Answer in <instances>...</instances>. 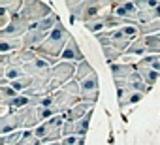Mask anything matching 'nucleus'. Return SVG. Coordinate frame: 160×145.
<instances>
[{
	"mask_svg": "<svg viewBox=\"0 0 160 145\" xmlns=\"http://www.w3.org/2000/svg\"><path fill=\"white\" fill-rule=\"evenodd\" d=\"M79 102H83L81 100V87H79V83L75 79L70 81L68 85H64L62 89H58L57 92H53V106L60 115L70 111Z\"/></svg>",
	"mask_w": 160,
	"mask_h": 145,
	"instance_id": "3",
	"label": "nucleus"
},
{
	"mask_svg": "<svg viewBox=\"0 0 160 145\" xmlns=\"http://www.w3.org/2000/svg\"><path fill=\"white\" fill-rule=\"evenodd\" d=\"M25 49L23 38H0V55H12Z\"/></svg>",
	"mask_w": 160,
	"mask_h": 145,
	"instance_id": "12",
	"label": "nucleus"
},
{
	"mask_svg": "<svg viewBox=\"0 0 160 145\" xmlns=\"http://www.w3.org/2000/svg\"><path fill=\"white\" fill-rule=\"evenodd\" d=\"M92 74H96V70L91 66V62L81 60V62L77 64V68H75V81H77V83H81L83 79H87V78L92 76Z\"/></svg>",
	"mask_w": 160,
	"mask_h": 145,
	"instance_id": "17",
	"label": "nucleus"
},
{
	"mask_svg": "<svg viewBox=\"0 0 160 145\" xmlns=\"http://www.w3.org/2000/svg\"><path fill=\"white\" fill-rule=\"evenodd\" d=\"M19 94H23V92H27L28 89H30V85H32V78L30 76H23V78H19V79H15V81H12L10 83Z\"/></svg>",
	"mask_w": 160,
	"mask_h": 145,
	"instance_id": "22",
	"label": "nucleus"
},
{
	"mask_svg": "<svg viewBox=\"0 0 160 145\" xmlns=\"http://www.w3.org/2000/svg\"><path fill=\"white\" fill-rule=\"evenodd\" d=\"M139 32H141V36L160 34V19L158 21H152V23H147V25H141L139 27Z\"/></svg>",
	"mask_w": 160,
	"mask_h": 145,
	"instance_id": "26",
	"label": "nucleus"
},
{
	"mask_svg": "<svg viewBox=\"0 0 160 145\" xmlns=\"http://www.w3.org/2000/svg\"><path fill=\"white\" fill-rule=\"evenodd\" d=\"M81 60H85V57H83L81 49H79V45H77L75 38L72 36V38H70V42L66 43V47H64L62 55H60V62H72V64H79Z\"/></svg>",
	"mask_w": 160,
	"mask_h": 145,
	"instance_id": "9",
	"label": "nucleus"
},
{
	"mask_svg": "<svg viewBox=\"0 0 160 145\" xmlns=\"http://www.w3.org/2000/svg\"><path fill=\"white\" fill-rule=\"evenodd\" d=\"M49 68H51L49 62H47L45 58H42V57H38L36 60H32V62H28V64L23 66L25 76H30V78H36L38 74H42V72H45V70H49Z\"/></svg>",
	"mask_w": 160,
	"mask_h": 145,
	"instance_id": "14",
	"label": "nucleus"
},
{
	"mask_svg": "<svg viewBox=\"0 0 160 145\" xmlns=\"http://www.w3.org/2000/svg\"><path fill=\"white\" fill-rule=\"evenodd\" d=\"M62 126H64V115H55V117H51L49 121L42 122V124L34 130V134H36V138L42 139L43 145H45V143H55V141H60V139L64 138Z\"/></svg>",
	"mask_w": 160,
	"mask_h": 145,
	"instance_id": "4",
	"label": "nucleus"
},
{
	"mask_svg": "<svg viewBox=\"0 0 160 145\" xmlns=\"http://www.w3.org/2000/svg\"><path fill=\"white\" fill-rule=\"evenodd\" d=\"M79 87H81V100L83 102H89L92 106L98 102V96H100V79H98V74H92L87 79H83L81 83H79Z\"/></svg>",
	"mask_w": 160,
	"mask_h": 145,
	"instance_id": "6",
	"label": "nucleus"
},
{
	"mask_svg": "<svg viewBox=\"0 0 160 145\" xmlns=\"http://www.w3.org/2000/svg\"><path fill=\"white\" fill-rule=\"evenodd\" d=\"M19 145H43V143H42L40 138H36L34 130H25V138Z\"/></svg>",
	"mask_w": 160,
	"mask_h": 145,
	"instance_id": "28",
	"label": "nucleus"
},
{
	"mask_svg": "<svg viewBox=\"0 0 160 145\" xmlns=\"http://www.w3.org/2000/svg\"><path fill=\"white\" fill-rule=\"evenodd\" d=\"M126 87L132 91V92H143V94H147L151 89L145 85V81L141 79V76L138 74V70H136V74H132L130 78H128V81H126Z\"/></svg>",
	"mask_w": 160,
	"mask_h": 145,
	"instance_id": "15",
	"label": "nucleus"
},
{
	"mask_svg": "<svg viewBox=\"0 0 160 145\" xmlns=\"http://www.w3.org/2000/svg\"><path fill=\"white\" fill-rule=\"evenodd\" d=\"M145 45H147V55H160V34L152 36H143Z\"/></svg>",
	"mask_w": 160,
	"mask_h": 145,
	"instance_id": "20",
	"label": "nucleus"
},
{
	"mask_svg": "<svg viewBox=\"0 0 160 145\" xmlns=\"http://www.w3.org/2000/svg\"><path fill=\"white\" fill-rule=\"evenodd\" d=\"M147 55V45H145V38L141 36V38H138V40H134L132 43H130V47L126 49V53H124V57H145Z\"/></svg>",
	"mask_w": 160,
	"mask_h": 145,
	"instance_id": "16",
	"label": "nucleus"
},
{
	"mask_svg": "<svg viewBox=\"0 0 160 145\" xmlns=\"http://www.w3.org/2000/svg\"><path fill=\"white\" fill-rule=\"evenodd\" d=\"M113 81H128L132 74H136V62H115L111 64Z\"/></svg>",
	"mask_w": 160,
	"mask_h": 145,
	"instance_id": "10",
	"label": "nucleus"
},
{
	"mask_svg": "<svg viewBox=\"0 0 160 145\" xmlns=\"http://www.w3.org/2000/svg\"><path fill=\"white\" fill-rule=\"evenodd\" d=\"M60 145H85V138L81 136H66L60 139Z\"/></svg>",
	"mask_w": 160,
	"mask_h": 145,
	"instance_id": "29",
	"label": "nucleus"
},
{
	"mask_svg": "<svg viewBox=\"0 0 160 145\" xmlns=\"http://www.w3.org/2000/svg\"><path fill=\"white\" fill-rule=\"evenodd\" d=\"M45 145H60V141H55V143H45Z\"/></svg>",
	"mask_w": 160,
	"mask_h": 145,
	"instance_id": "31",
	"label": "nucleus"
},
{
	"mask_svg": "<svg viewBox=\"0 0 160 145\" xmlns=\"http://www.w3.org/2000/svg\"><path fill=\"white\" fill-rule=\"evenodd\" d=\"M92 109H94L92 104H89V102H79L77 106H73L70 111L64 113V121H72V122H75V121H79V119H83L87 113H91Z\"/></svg>",
	"mask_w": 160,
	"mask_h": 145,
	"instance_id": "11",
	"label": "nucleus"
},
{
	"mask_svg": "<svg viewBox=\"0 0 160 145\" xmlns=\"http://www.w3.org/2000/svg\"><path fill=\"white\" fill-rule=\"evenodd\" d=\"M53 13L55 12L51 10V6L45 4V2H40V0H25V6H23V10H21L19 15L25 21H28L30 25H36V23L47 19Z\"/></svg>",
	"mask_w": 160,
	"mask_h": 145,
	"instance_id": "5",
	"label": "nucleus"
},
{
	"mask_svg": "<svg viewBox=\"0 0 160 145\" xmlns=\"http://www.w3.org/2000/svg\"><path fill=\"white\" fill-rule=\"evenodd\" d=\"M102 53H104V57H106V62L111 66V64H115L121 57H122V53L121 51H117L115 47H109V45H104L102 47Z\"/></svg>",
	"mask_w": 160,
	"mask_h": 145,
	"instance_id": "24",
	"label": "nucleus"
},
{
	"mask_svg": "<svg viewBox=\"0 0 160 145\" xmlns=\"http://www.w3.org/2000/svg\"><path fill=\"white\" fill-rule=\"evenodd\" d=\"M158 6H160L158 0H136V8L139 12H149V10H154Z\"/></svg>",
	"mask_w": 160,
	"mask_h": 145,
	"instance_id": "27",
	"label": "nucleus"
},
{
	"mask_svg": "<svg viewBox=\"0 0 160 145\" xmlns=\"http://www.w3.org/2000/svg\"><path fill=\"white\" fill-rule=\"evenodd\" d=\"M17 130H25V122H23V117L19 111H8L0 117V136H6V134H12V132H17Z\"/></svg>",
	"mask_w": 160,
	"mask_h": 145,
	"instance_id": "7",
	"label": "nucleus"
},
{
	"mask_svg": "<svg viewBox=\"0 0 160 145\" xmlns=\"http://www.w3.org/2000/svg\"><path fill=\"white\" fill-rule=\"evenodd\" d=\"M19 96V92L12 87V85H0V102H2V106L10 108V104Z\"/></svg>",
	"mask_w": 160,
	"mask_h": 145,
	"instance_id": "18",
	"label": "nucleus"
},
{
	"mask_svg": "<svg viewBox=\"0 0 160 145\" xmlns=\"http://www.w3.org/2000/svg\"><path fill=\"white\" fill-rule=\"evenodd\" d=\"M138 62L139 64H145V66H149V68H152L156 72H160V55H145Z\"/></svg>",
	"mask_w": 160,
	"mask_h": 145,
	"instance_id": "25",
	"label": "nucleus"
},
{
	"mask_svg": "<svg viewBox=\"0 0 160 145\" xmlns=\"http://www.w3.org/2000/svg\"><path fill=\"white\" fill-rule=\"evenodd\" d=\"M70 38H72V34H70V30L62 25V23H58L57 27H55V30L49 34V38L36 49V53H38V57H42V58H45L47 62H49V66L53 68V66H57L58 62H60V55H62V51H64V47H66V43L70 42Z\"/></svg>",
	"mask_w": 160,
	"mask_h": 145,
	"instance_id": "1",
	"label": "nucleus"
},
{
	"mask_svg": "<svg viewBox=\"0 0 160 145\" xmlns=\"http://www.w3.org/2000/svg\"><path fill=\"white\" fill-rule=\"evenodd\" d=\"M25 6V0H0V8H4L12 17L19 15Z\"/></svg>",
	"mask_w": 160,
	"mask_h": 145,
	"instance_id": "19",
	"label": "nucleus"
},
{
	"mask_svg": "<svg viewBox=\"0 0 160 145\" xmlns=\"http://www.w3.org/2000/svg\"><path fill=\"white\" fill-rule=\"evenodd\" d=\"M143 96H145L143 92H130V94H128V98H126L121 106H134V104H138L139 100H143Z\"/></svg>",
	"mask_w": 160,
	"mask_h": 145,
	"instance_id": "30",
	"label": "nucleus"
},
{
	"mask_svg": "<svg viewBox=\"0 0 160 145\" xmlns=\"http://www.w3.org/2000/svg\"><path fill=\"white\" fill-rule=\"evenodd\" d=\"M30 27L32 25L28 21H25L21 15H15L4 30H0V38H25Z\"/></svg>",
	"mask_w": 160,
	"mask_h": 145,
	"instance_id": "8",
	"label": "nucleus"
},
{
	"mask_svg": "<svg viewBox=\"0 0 160 145\" xmlns=\"http://www.w3.org/2000/svg\"><path fill=\"white\" fill-rule=\"evenodd\" d=\"M113 2L109 0H83V2H66V8L70 10L72 21L79 23H91L106 13L111 12Z\"/></svg>",
	"mask_w": 160,
	"mask_h": 145,
	"instance_id": "2",
	"label": "nucleus"
},
{
	"mask_svg": "<svg viewBox=\"0 0 160 145\" xmlns=\"http://www.w3.org/2000/svg\"><path fill=\"white\" fill-rule=\"evenodd\" d=\"M136 70H138V74L141 76V79L145 81V85H147L149 89H152L154 83L160 79V72H156V70H152V68H149V66H145V64L136 62Z\"/></svg>",
	"mask_w": 160,
	"mask_h": 145,
	"instance_id": "13",
	"label": "nucleus"
},
{
	"mask_svg": "<svg viewBox=\"0 0 160 145\" xmlns=\"http://www.w3.org/2000/svg\"><path fill=\"white\" fill-rule=\"evenodd\" d=\"M30 104H32V98H30V96H27V94H19V96L10 104V109H12V111H21V109L28 108Z\"/></svg>",
	"mask_w": 160,
	"mask_h": 145,
	"instance_id": "23",
	"label": "nucleus"
},
{
	"mask_svg": "<svg viewBox=\"0 0 160 145\" xmlns=\"http://www.w3.org/2000/svg\"><path fill=\"white\" fill-rule=\"evenodd\" d=\"M25 138V130H17V132H12V134H6L0 138V145H19Z\"/></svg>",
	"mask_w": 160,
	"mask_h": 145,
	"instance_id": "21",
	"label": "nucleus"
}]
</instances>
